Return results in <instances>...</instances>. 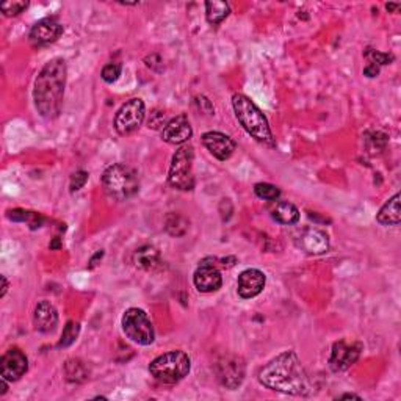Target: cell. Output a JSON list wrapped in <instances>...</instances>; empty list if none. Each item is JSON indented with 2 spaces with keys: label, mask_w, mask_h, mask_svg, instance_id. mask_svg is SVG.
I'll return each mask as SVG.
<instances>
[{
  "label": "cell",
  "mask_w": 401,
  "mask_h": 401,
  "mask_svg": "<svg viewBox=\"0 0 401 401\" xmlns=\"http://www.w3.org/2000/svg\"><path fill=\"white\" fill-rule=\"evenodd\" d=\"M27 6H29V2H5L0 5V10H2L5 16L11 17V16L21 15L24 10H27Z\"/></svg>",
  "instance_id": "cell-30"
},
{
  "label": "cell",
  "mask_w": 401,
  "mask_h": 401,
  "mask_svg": "<svg viewBox=\"0 0 401 401\" xmlns=\"http://www.w3.org/2000/svg\"><path fill=\"white\" fill-rule=\"evenodd\" d=\"M6 216H8L11 221H16V223H29L31 229L41 227V225L44 223V218L41 215L34 213V212H27V210H21V209L10 210Z\"/></svg>",
  "instance_id": "cell-25"
},
{
  "label": "cell",
  "mask_w": 401,
  "mask_h": 401,
  "mask_svg": "<svg viewBox=\"0 0 401 401\" xmlns=\"http://www.w3.org/2000/svg\"><path fill=\"white\" fill-rule=\"evenodd\" d=\"M29 370V359L19 348H10L0 359V377L10 383L21 379Z\"/></svg>",
  "instance_id": "cell-11"
},
{
  "label": "cell",
  "mask_w": 401,
  "mask_h": 401,
  "mask_svg": "<svg viewBox=\"0 0 401 401\" xmlns=\"http://www.w3.org/2000/svg\"><path fill=\"white\" fill-rule=\"evenodd\" d=\"M267 284V276L258 268H248L241 272L239 276V284H237V292H239L243 300H251L262 293Z\"/></svg>",
  "instance_id": "cell-15"
},
{
  "label": "cell",
  "mask_w": 401,
  "mask_h": 401,
  "mask_svg": "<svg viewBox=\"0 0 401 401\" xmlns=\"http://www.w3.org/2000/svg\"><path fill=\"white\" fill-rule=\"evenodd\" d=\"M193 162H195V149L190 144L181 146L176 150L171 160L168 182L169 185L181 190V192H192L196 185V179L193 174Z\"/></svg>",
  "instance_id": "cell-6"
},
{
  "label": "cell",
  "mask_w": 401,
  "mask_h": 401,
  "mask_svg": "<svg viewBox=\"0 0 401 401\" xmlns=\"http://www.w3.org/2000/svg\"><path fill=\"white\" fill-rule=\"evenodd\" d=\"M365 58L368 60V64H374V66H387V64H391L393 60H395V57L392 54H383V52L379 50H374V49H367L365 50Z\"/></svg>",
  "instance_id": "cell-28"
},
{
  "label": "cell",
  "mask_w": 401,
  "mask_h": 401,
  "mask_svg": "<svg viewBox=\"0 0 401 401\" xmlns=\"http://www.w3.org/2000/svg\"><path fill=\"white\" fill-rule=\"evenodd\" d=\"M259 381L267 389L288 393V395H307L311 381L295 351H284L260 368Z\"/></svg>",
  "instance_id": "cell-1"
},
{
  "label": "cell",
  "mask_w": 401,
  "mask_h": 401,
  "mask_svg": "<svg viewBox=\"0 0 401 401\" xmlns=\"http://www.w3.org/2000/svg\"><path fill=\"white\" fill-rule=\"evenodd\" d=\"M195 287L198 288L201 293H212L220 290L223 286V276L216 265L209 264L207 260H204L196 268L193 276Z\"/></svg>",
  "instance_id": "cell-14"
},
{
  "label": "cell",
  "mask_w": 401,
  "mask_h": 401,
  "mask_svg": "<svg viewBox=\"0 0 401 401\" xmlns=\"http://www.w3.org/2000/svg\"><path fill=\"white\" fill-rule=\"evenodd\" d=\"M339 398H340V400H350V398L360 400V397H359V395H354V393H345V395H340Z\"/></svg>",
  "instance_id": "cell-36"
},
{
  "label": "cell",
  "mask_w": 401,
  "mask_h": 401,
  "mask_svg": "<svg viewBox=\"0 0 401 401\" xmlns=\"http://www.w3.org/2000/svg\"><path fill=\"white\" fill-rule=\"evenodd\" d=\"M190 368H192V360L188 354L176 350L155 358L149 365V372L163 384H177L190 373Z\"/></svg>",
  "instance_id": "cell-5"
},
{
  "label": "cell",
  "mask_w": 401,
  "mask_h": 401,
  "mask_svg": "<svg viewBox=\"0 0 401 401\" xmlns=\"http://www.w3.org/2000/svg\"><path fill=\"white\" fill-rule=\"evenodd\" d=\"M34 325L35 330L43 334L55 331L58 326V312L50 301L38 302L34 314Z\"/></svg>",
  "instance_id": "cell-18"
},
{
  "label": "cell",
  "mask_w": 401,
  "mask_h": 401,
  "mask_svg": "<svg viewBox=\"0 0 401 401\" xmlns=\"http://www.w3.org/2000/svg\"><path fill=\"white\" fill-rule=\"evenodd\" d=\"M122 331L134 344L148 346L155 339L154 326L143 309L130 307L122 315Z\"/></svg>",
  "instance_id": "cell-7"
},
{
  "label": "cell",
  "mask_w": 401,
  "mask_h": 401,
  "mask_svg": "<svg viewBox=\"0 0 401 401\" xmlns=\"http://www.w3.org/2000/svg\"><path fill=\"white\" fill-rule=\"evenodd\" d=\"M121 72H122L121 63H108L104 66L101 77L105 83H115L118 78H120Z\"/></svg>",
  "instance_id": "cell-29"
},
{
  "label": "cell",
  "mask_w": 401,
  "mask_h": 401,
  "mask_svg": "<svg viewBox=\"0 0 401 401\" xmlns=\"http://www.w3.org/2000/svg\"><path fill=\"white\" fill-rule=\"evenodd\" d=\"M193 135L192 124H190L187 115H179L173 118V120L165 124V127L162 130V140L167 141L168 144H179L187 143Z\"/></svg>",
  "instance_id": "cell-16"
},
{
  "label": "cell",
  "mask_w": 401,
  "mask_h": 401,
  "mask_svg": "<svg viewBox=\"0 0 401 401\" xmlns=\"http://www.w3.org/2000/svg\"><path fill=\"white\" fill-rule=\"evenodd\" d=\"M229 15H231V6H229V3L220 2V0L206 2V17L209 24L220 25Z\"/></svg>",
  "instance_id": "cell-22"
},
{
  "label": "cell",
  "mask_w": 401,
  "mask_h": 401,
  "mask_svg": "<svg viewBox=\"0 0 401 401\" xmlns=\"http://www.w3.org/2000/svg\"><path fill=\"white\" fill-rule=\"evenodd\" d=\"M78 334H80V325L76 323V321H68L62 332V339L58 342V346L60 348L71 346L77 340Z\"/></svg>",
  "instance_id": "cell-27"
},
{
  "label": "cell",
  "mask_w": 401,
  "mask_h": 401,
  "mask_svg": "<svg viewBox=\"0 0 401 401\" xmlns=\"http://www.w3.org/2000/svg\"><path fill=\"white\" fill-rule=\"evenodd\" d=\"M144 116H146L144 102L138 99V97H134V99L122 104L121 108L116 111L115 130L122 136L134 134L136 129H140L144 121Z\"/></svg>",
  "instance_id": "cell-9"
},
{
  "label": "cell",
  "mask_w": 401,
  "mask_h": 401,
  "mask_svg": "<svg viewBox=\"0 0 401 401\" xmlns=\"http://www.w3.org/2000/svg\"><path fill=\"white\" fill-rule=\"evenodd\" d=\"M363 353V344H346L345 340L335 342L332 345L331 358H330V367L335 373L345 372L358 363Z\"/></svg>",
  "instance_id": "cell-10"
},
{
  "label": "cell",
  "mask_w": 401,
  "mask_h": 401,
  "mask_svg": "<svg viewBox=\"0 0 401 401\" xmlns=\"http://www.w3.org/2000/svg\"><path fill=\"white\" fill-rule=\"evenodd\" d=\"M190 221L185 216L176 212H171L165 218V231L171 237H183L188 232Z\"/></svg>",
  "instance_id": "cell-24"
},
{
  "label": "cell",
  "mask_w": 401,
  "mask_h": 401,
  "mask_svg": "<svg viewBox=\"0 0 401 401\" xmlns=\"http://www.w3.org/2000/svg\"><path fill=\"white\" fill-rule=\"evenodd\" d=\"M216 378L229 391H235L243 384L246 374V364L237 354H225L215 364Z\"/></svg>",
  "instance_id": "cell-8"
},
{
  "label": "cell",
  "mask_w": 401,
  "mask_h": 401,
  "mask_svg": "<svg viewBox=\"0 0 401 401\" xmlns=\"http://www.w3.org/2000/svg\"><path fill=\"white\" fill-rule=\"evenodd\" d=\"M254 193H255V196H258V198L264 199V201L276 202L281 198V190L276 185H272V183H265V182L255 183Z\"/></svg>",
  "instance_id": "cell-26"
},
{
  "label": "cell",
  "mask_w": 401,
  "mask_h": 401,
  "mask_svg": "<svg viewBox=\"0 0 401 401\" xmlns=\"http://www.w3.org/2000/svg\"><path fill=\"white\" fill-rule=\"evenodd\" d=\"M134 264L144 272H155L162 265L160 254L154 246L144 245L138 248L134 254Z\"/></svg>",
  "instance_id": "cell-19"
},
{
  "label": "cell",
  "mask_w": 401,
  "mask_h": 401,
  "mask_svg": "<svg viewBox=\"0 0 401 401\" xmlns=\"http://www.w3.org/2000/svg\"><path fill=\"white\" fill-rule=\"evenodd\" d=\"M300 248L302 251L312 255H320L330 249V237L320 229H306L300 237Z\"/></svg>",
  "instance_id": "cell-17"
},
{
  "label": "cell",
  "mask_w": 401,
  "mask_h": 401,
  "mask_svg": "<svg viewBox=\"0 0 401 401\" xmlns=\"http://www.w3.org/2000/svg\"><path fill=\"white\" fill-rule=\"evenodd\" d=\"M63 34V25L55 17H45L38 21L30 30L29 39L30 43L39 48V45H48L55 43Z\"/></svg>",
  "instance_id": "cell-12"
},
{
  "label": "cell",
  "mask_w": 401,
  "mask_h": 401,
  "mask_svg": "<svg viewBox=\"0 0 401 401\" xmlns=\"http://www.w3.org/2000/svg\"><path fill=\"white\" fill-rule=\"evenodd\" d=\"M102 187L111 199L127 201L140 190V179L134 168L124 163H115L104 171Z\"/></svg>",
  "instance_id": "cell-4"
},
{
  "label": "cell",
  "mask_w": 401,
  "mask_h": 401,
  "mask_svg": "<svg viewBox=\"0 0 401 401\" xmlns=\"http://www.w3.org/2000/svg\"><path fill=\"white\" fill-rule=\"evenodd\" d=\"M232 107L241 127L245 129L254 140L264 143L267 146H274V138L272 129H269L268 120L258 105L249 99L248 96L235 93L232 96Z\"/></svg>",
  "instance_id": "cell-3"
},
{
  "label": "cell",
  "mask_w": 401,
  "mask_h": 401,
  "mask_svg": "<svg viewBox=\"0 0 401 401\" xmlns=\"http://www.w3.org/2000/svg\"><path fill=\"white\" fill-rule=\"evenodd\" d=\"M386 8L389 11H398L400 10V3H387Z\"/></svg>",
  "instance_id": "cell-35"
},
{
  "label": "cell",
  "mask_w": 401,
  "mask_h": 401,
  "mask_svg": "<svg viewBox=\"0 0 401 401\" xmlns=\"http://www.w3.org/2000/svg\"><path fill=\"white\" fill-rule=\"evenodd\" d=\"M2 284H3V286H2V293H0V297H2V298H3V297H5V295H6V292H8V288H10V284H8V279H6V278H5V276H2Z\"/></svg>",
  "instance_id": "cell-33"
},
{
  "label": "cell",
  "mask_w": 401,
  "mask_h": 401,
  "mask_svg": "<svg viewBox=\"0 0 401 401\" xmlns=\"http://www.w3.org/2000/svg\"><path fill=\"white\" fill-rule=\"evenodd\" d=\"M88 173L83 169H78L76 171L74 174L71 176V182H69V188H71V193H76L78 190H82L85 187V183L88 182Z\"/></svg>",
  "instance_id": "cell-31"
},
{
  "label": "cell",
  "mask_w": 401,
  "mask_h": 401,
  "mask_svg": "<svg viewBox=\"0 0 401 401\" xmlns=\"http://www.w3.org/2000/svg\"><path fill=\"white\" fill-rule=\"evenodd\" d=\"M269 212H272L273 220L278 221L279 225L292 226V225H297V223L300 221L298 207L293 206V204L288 201H278Z\"/></svg>",
  "instance_id": "cell-20"
},
{
  "label": "cell",
  "mask_w": 401,
  "mask_h": 401,
  "mask_svg": "<svg viewBox=\"0 0 401 401\" xmlns=\"http://www.w3.org/2000/svg\"><path fill=\"white\" fill-rule=\"evenodd\" d=\"M202 144L215 159L221 162L231 159L237 149V143L232 138L221 132H206L202 135Z\"/></svg>",
  "instance_id": "cell-13"
},
{
  "label": "cell",
  "mask_w": 401,
  "mask_h": 401,
  "mask_svg": "<svg viewBox=\"0 0 401 401\" xmlns=\"http://www.w3.org/2000/svg\"><path fill=\"white\" fill-rule=\"evenodd\" d=\"M364 76L367 77H378L379 76V68L378 66H374V64H367V68L364 69Z\"/></svg>",
  "instance_id": "cell-32"
},
{
  "label": "cell",
  "mask_w": 401,
  "mask_h": 401,
  "mask_svg": "<svg viewBox=\"0 0 401 401\" xmlns=\"http://www.w3.org/2000/svg\"><path fill=\"white\" fill-rule=\"evenodd\" d=\"M377 221L381 226H398L401 221L400 213V193H395L379 209L377 215Z\"/></svg>",
  "instance_id": "cell-21"
},
{
  "label": "cell",
  "mask_w": 401,
  "mask_h": 401,
  "mask_svg": "<svg viewBox=\"0 0 401 401\" xmlns=\"http://www.w3.org/2000/svg\"><path fill=\"white\" fill-rule=\"evenodd\" d=\"M68 68L63 58H52L39 71L34 87V102L45 120H55L63 107Z\"/></svg>",
  "instance_id": "cell-2"
},
{
  "label": "cell",
  "mask_w": 401,
  "mask_h": 401,
  "mask_svg": "<svg viewBox=\"0 0 401 401\" xmlns=\"http://www.w3.org/2000/svg\"><path fill=\"white\" fill-rule=\"evenodd\" d=\"M64 374L69 383H85L88 379V367L80 359H69L64 364Z\"/></svg>",
  "instance_id": "cell-23"
},
{
  "label": "cell",
  "mask_w": 401,
  "mask_h": 401,
  "mask_svg": "<svg viewBox=\"0 0 401 401\" xmlns=\"http://www.w3.org/2000/svg\"><path fill=\"white\" fill-rule=\"evenodd\" d=\"M102 255H104V253H102V251H99V253H97V254L94 255V258H93V259H91V260H90V268H94V267L97 265V264H96V262H97V260H99V259H102Z\"/></svg>",
  "instance_id": "cell-34"
}]
</instances>
